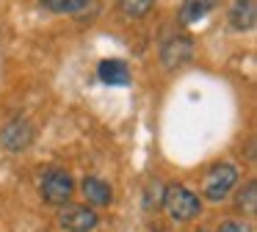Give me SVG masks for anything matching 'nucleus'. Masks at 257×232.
Listing matches in <instances>:
<instances>
[{
	"label": "nucleus",
	"mask_w": 257,
	"mask_h": 232,
	"mask_svg": "<svg viewBox=\"0 0 257 232\" xmlns=\"http://www.w3.org/2000/svg\"><path fill=\"white\" fill-rule=\"evenodd\" d=\"M163 207L174 221H191L199 215L202 202L194 191H188L185 185H169L163 191Z\"/></svg>",
	"instance_id": "nucleus-1"
},
{
	"label": "nucleus",
	"mask_w": 257,
	"mask_h": 232,
	"mask_svg": "<svg viewBox=\"0 0 257 232\" xmlns=\"http://www.w3.org/2000/svg\"><path fill=\"white\" fill-rule=\"evenodd\" d=\"M235 182H238V169L232 163H216L207 169L205 180H202V193L210 202H221V199L229 196Z\"/></svg>",
	"instance_id": "nucleus-2"
},
{
	"label": "nucleus",
	"mask_w": 257,
	"mask_h": 232,
	"mask_svg": "<svg viewBox=\"0 0 257 232\" xmlns=\"http://www.w3.org/2000/svg\"><path fill=\"white\" fill-rule=\"evenodd\" d=\"M72 191H75V182L67 171L61 169H50L45 177H42V196L45 202L50 204H67L72 199Z\"/></svg>",
	"instance_id": "nucleus-3"
},
{
	"label": "nucleus",
	"mask_w": 257,
	"mask_h": 232,
	"mask_svg": "<svg viewBox=\"0 0 257 232\" xmlns=\"http://www.w3.org/2000/svg\"><path fill=\"white\" fill-rule=\"evenodd\" d=\"M191 55H194V42H191L188 36H183V33L169 36L161 47V61H163L166 69H177V66L188 64Z\"/></svg>",
	"instance_id": "nucleus-4"
},
{
	"label": "nucleus",
	"mask_w": 257,
	"mask_h": 232,
	"mask_svg": "<svg viewBox=\"0 0 257 232\" xmlns=\"http://www.w3.org/2000/svg\"><path fill=\"white\" fill-rule=\"evenodd\" d=\"M31 141H34V127H31L28 119H12L6 127H3V133H0V144L9 149V152H23V149L31 147Z\"/></svg>",
	"instance_id": "nucleus-5"
},
{
	"label": "nucleus",
	"mask_w": 257,
	"mask_h": 232,
	"mask_svg": "<svg viewBox=\"0 0 257 232\" xmlns=\"http://www.w3.org/2000/svg\"><path fill=\"white\" fill-rule=\"evenodd\" d=\"M97 213L91 207H83V204H78V207H69L67 213L61 215V226L67 232H91L97 226Z\"/></svg>",
	"instance_id": "nucleus-6"
},
{
	"label": "nucleus",
	"mask_w": 257,
	"mask_h": 232,
	"mask_svg": "<svg viewBox=\"0 0 257 232\" xmlns=\"http://www.w3.org/2000/svg\"><path fill=\"white\" fill-rule=\"evenodd\" d=\"M257 22V3L254 0H235L229 6V25L235 31H251Z\"/></svg>",
	"instance_id": "nucleus-7"
},
{
	"label": "nucleus",
	"mask_w": 257,
	"mask_h": 232,
	"mask_svg": "<svg viewBox=\"0 0 257 232\" xmlns=\"http://www.w3.org/2000/svg\"><path fill=\"white\" fill-rule=\"evenodd\" d=\"M97 75H100L102 83L108 86H127L130 83V69L124 61H116V58H108V61H100L97 66Z\"/></svg>",
	"instance_id": "nucleus-8"
},
{
	"label": "nucleus",
	"mask_w": 257,
	"mask_h": 232,
	"mask_svg": "<svg viewBox=\"0 0 257 232\" xmlns=\"http://www.w3.org/2000/svg\"><path fill=\"white\" fill-rule=\"evenodd\" d=\"M216 6H218V0H183V6H180V20L185 25H194V22L205 20Z\"/></svg>",
	"instance_id": "nucleus-9"
},
{
	"label": "nucleus",
	"mask_w": 257,
	"mask_h": 232,
	"mask_svg": "<svg viewBox=\"0 0 257 232\" xmlns=\"http://www.w3.org/2000/svg\"><path fill=\"white\" fill-rule=\"evenodd\" d=\"M83 193H86V199H89L91 204H108L111 202V185L108 182H102V180H97V177H86L83 180Z\"/></svg>",
	"instance_id": "nucleus-10"
},
{
	"label": "nucleus",
	"mask_w": 257,
	"mask_h": 232,
	"mask_svg": "<svg viewBox=\"0 0 257 232\" xmlns=\"http://www.w3.org/2000/svg\"><path fill=\"white\" fill-rule=\"evenodd\" d=\"M42 6L53 14H78L89 6V0H42Z\"/></svg>",
	"instance_id": "nucleus-11"
},
{
	"label": "nucleus",
	"mask_w": 257,
	"mask_h": 232,
	"mask_svg": "<svg viewBox=\"0 0 257 232\" xmlns=\"http://www.w3.org/2000/svg\"><path fill=\"white\" fill-rule=\"evenodd\" d=\"M152 6H155V0H119V9H122L124 17H130V20L147 17Z\"/></svg>",
	"instance_id": "nucleus-12"
},
{
	"label": "nucleus",
	"mask_w": 257,
	"mask_h": 232,
	"mask_svg": "<svg viewBox=\"0 0 257 232\" xmlns=\"http://www.w3.org/2000/svg\"><path fill=\"white\" fill-rule=\"evenodd\" d=\"M238 207L243 210V213H249V215H254L257 213V185L254 182H249V185L240 191V196H238Z\"/></svg>",
	"instance_id": "nucleus-13"
},
{
	"label": "nucleus",
	"mask_w": 257,
	"mask_h": 232,
	"mask_svg": "<svg viewBox=\"0 0 257 232\" xmlns=\"http://www.w3.org/2000/svg\"><path fill=\"white\" fill-rule=\"evenodd\" d=\"M163 191H166V188H163L161 182H152V185L147 188L144 207H147V210H152V207H158V204H163Z\"/></svg>",
	"instance_id": "nucleus-14"
},
{
	"label": "nucleus",
	"mask_w": 257,
	"mask_h": 232,
	"mask_svg": "<svg viewBox=\"0 0 257 232\" xmlns=\"http://www.w3.org/2000/svg\"><path fill=\"white\" fill-rule=\"evenodd\" d=\"M218 232H251V226L243 224V221H224L218 226Z\"/></svg>",
	"instance_id": "nucleus-15"
},
{
	"label": "nucleus",
	"mask_w": 257,
	"mask_h": 232,
	"mask_svg": "<svg viewBox=\"0 0 257 232\" xmlns=\"http://www.w3.org/2000/svg\"><path fill=\"white\" fill-rule=\"evenodd\" d=\"M199 232H205V229H199Z\"/></svg>",
	"instance_id": "nucleus-16"
}]
</instances>
